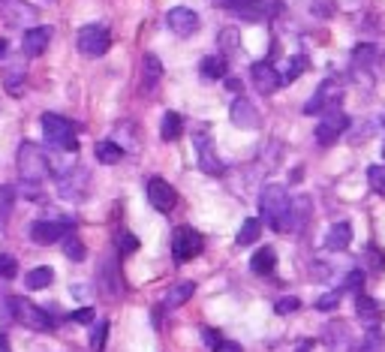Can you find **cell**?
<instances>
[{
    "instance_id": "obj_39",
    "label": "cell",
    "mask_w": 385,
    "mask_h": 352,
    "mask_svg": "<svg viewBox=\"0 0 385 352\" xmlns=\"http://www.w3.org/2000/svg\"><path fill=\"white\" fill-rule=\"evenodd\" d=\"M361 286H364V271H349L343 289H346V293H361Z\"/></svg>"
},
{
    "instance_id": "obj_26",
    "label": "cell",
    "mask_w": 385,
    "mask_h": 352,
    "mask_svg": "<svg viewBox=\"0 0 385 352\" xmlns=\"http://www.w3.org/2000/svg\"><path fill=\"white\" fill-rule=\"evenodd\" d=\"M60 247H64V256H69L73 262H82V259L88 256V250H85V241L78 238L76 232H66L64 241H60Z\"/></svg>"
},
{
    "instance_id": "obj_11",
    "label": "cell",
    "mask_w": 385,
    "mask_h": 352,
    "mask_svg": "<svg viewBox=\"0 0 385 352\" xmlns=\"http://www.w3.org/2000/svg\"><path fill=\"white\" fill-rule=\"evenodd\" d=\"M250 82L253 87L259 90V94H274V90H280L283 85V76L277 73V66H271L268 60H256V64L250 66Z\"/></svg>"
},
{
    "instance_id": "obj_27",
    "label": "cell",
    "mask_w": 385,
    "mask_h": 352,
    "mask_svg": "<svg viewBox=\"0 0 385 352\" xmlns=\"http://www.w3.org/2000/svg\"><path fill=\"white\" fill-rule=\"evenodd\" d=\"M145 76H141V85H145V90H150L157 82H160V76H163V66H160V57L157 55H145Z\"/></svg>"
},
{
    "instance_id": "obj_45",
    "label": "cell",
    "mask_w": 385,
    "mask_h": 352,
    "mask_svg": "<svg viewBox=\"0 0 385 352\" xmlns=\"http://www.w3.org/2000/svg\"><path fill=\"white\" fill-rule=\"evenodd\" d=\"M214 352H241V344H235V340H220Z\"/></svg>"
},
{
    "instance_id": "obj_25",
    "label": "cell",
    "mask_w": 385,
    "mask_h": 352,
    "mask_svg": "<svg viewBox=\"0 0 385 352\" xmlns=\"http://www.w3.org/2000/svg\"><path fill=\"white\" fill-rule=\"evenodd\" d=\"M181 129H184V118L178 112H166L163 115V127H160V136H163V142H175L181 136Z\"/></svg>"
},
{
    "instance_id": "obj_8",
    "label": "cell",
    "mask_w": 385,
    "mask_h": 352,
    "mask_svg": "<svg viewBox=\"0 0 385 352\" xmlns=\"http://www.w3.org/2000/svg\"><path fill=\"white\" fill-rule=\"evenodd\" d=\"M346 127H349L346 112H340V108H334V112H326V118H322L319 127H316V142H319L322 148H331L343 133H346Z\"/></svg>"
},
{
    "instance_id": "obj_23",
    "label": "cell",
    "mask_w": 385,
    "mask_h": 352,
    "mask_svg": "<svg viewBox=\"0 0 385 352\" xmlns=\"http://www.w3.org/2000/svg\"><path fill=\"white\" fill-rule=\"evenodd\" d=\"M94 154H97V160L99 163H106V166H115V163H120L124 160V148H120L118 142H97V148H94Z\"/></svg>"
},
{
    "instance_id": "obj_48",
    "label": "cell",
    "mask_w": 385,
    "mask_h": 352,
    "mask_svg": "<svg viewBox=\"0 0 385 352\" xmlns=\"http://www.w3.org/2000/svg\"><path fill=\"white\" fill-rule=\"evenodd\" d=\"M6 55V39H0V57Z\"/></svg>"
},
{
    "instance_id": "obj_33",
    "label": "cell",
    "mask_w": 385,
    "mask_h": 352,
    "mask_svg": "<svg viewBox=\"0 0 385 352\" xmlns=\"http://www.w3.org/2000/svg\"><path fill=\"white\" fill-rule=\"evenodd\" d=\"M9 211H13V190L0 187V232H4V226L9 220Z\"/></svg>"
},
{
    "instance_id": "obj_28",
    "label": "cell",
    "mask_w": 385,
    "mask_h": 352,
    "mask_svg": "<svg viewBox=\"0 0 385 352\" xmlns=\"http://www.w3.org/2000/svg\"><path fill=\"white\" fill-rule=\"evenodd\" d=\"M310 217V199H295L292 202V214H289V232H295L298 226L307 223Z\"/></svg>"
},
{
    "instance_id": "obj_5",
    "label": "cell",
    "mask_w": 385,
    "mask_h": 352,
    "mask_svg": "<svg viewBox=\"0 0 385 352\" xmlns=\"http://www.w3.org/2000/svg\"><path fill=\"white\" fill-rule=\"evenodd\" d=\"M202 247H205V238H202V232H196L192 226H178L175 235H172V256H175V262H190V259H196L202 253Z\"/></svg>"
},
{
    "instance_id": "obj_2",
    "label": "cell",
    "mask_w": 385,
    "mask_h": 352,
    "mask_svg": "<svg viewBox=\"0 0 385 352\" xmlns=\"http://www.w3.org/2000/svg\"><path fill=\"white\" fill-rule=\"evenodd\" d=\"M18 175L27 184H43L48 178V157L43 148H36L34 142H24L18 148Z\"/></svg>"
},
{
    "instance_id": "obj_49",
    "label": "cell",
    "mask_w": 385,
    "mask_h": 352,
    "mask_svg": "<svg viewBox=\"0 0 385 352\" xmlns=\"http://www.w3.org/2000/svg\"><path fill=\"white\" fill-rule=\"evenodd\" d=\"M382 157H385V145H382Z\"/></svg>"
},
{
    "instance_id": "obj_43",
    "label": "cell",
    "mask_w": 385,
    "mask_h": 352,
    "mask_svg": "<svg viewBox=\"0 0 385 352\" xmlns=\"http://www.w3.org/2000/svg\"><path fill=\"white\" fill-rule=\"evenodd\" d=\"M73 319H76V323H82V325L94 323V307H78V310H73Z\"/></svg>"
},
{
    "instance_id": "obj_38",
    "label": "cell",
    "mask_w": 385,
    "mask_h": 352,
    "mask_svg": "<svg viewBox=\"0 0 385 352\" xmlns=\"http://www.w3.org/2000/svg\"><path fill=\"white\" fill-rule=\"evenodd\" d=\"M15 271H18L15 259H13V256H6V253H0V280H13V277H15Z\"/></svg>"
},
{
    "instance_id": "obj_47",
    "label": "cell",
    "mask_w": 385,
    "mask_h": 352,
    "mask_svg": "<svg viewBox=\"0 0 385 352\" xmlns=\"http://www.w3.org/2000/svg\"><path fill=\"white\" fill-rule=\"evenodd\" d=\"M295 352H310V340H304V344H301Z\"/></svg>"
},
{
    "instance_id": "obj_14",
    "label": "cell",
    "mask_w": 385,
    "mask_h": 352,
    "mask_svg": "<svg viewBox=\"0 0 385 352\" xmlns=\"http://www.w3.org/2000/svg\"><path fill=\"white\" fill-rule=\"evenodd\" d=\"M166 22H169V30L175 36H192L199 30V15L192 13L190 6H175V9H169V15H166Z\"/></svg>"
},
{
    "instance_id": "obj_21",
    "label": "cell",
    "mask_w": 385,
    "mask_h": 352,
    "mask_svg": "<svg viewBox=\"0 0 385 352\" xmlns=\"http://www.w3.org/2000/svg\"><path fill=\"white\" fill-rule=\"evenodd\" d=\"M356 314L364 325H377L379 323V316H382V310H379V301L377 298H368V295H358V304H356Z\"/></svg>"
},
{
    "instance_id": "obj_9",
    "label": "cell",
    "mask_w": 385,
    "mask_h": 352,
    "mask_svg": "<svg viewBox=\"0 0 385 352\" xmlns=\"http://www.w3.org/2000/svg\"><path fill=\"white\" fill-rule=\"evenodd\" d=\"M148 202L154 205L160 214H172L175 205H178V193L166 178H150L148 181Z\"/></svg>"
},
{
    "instance_id": "obj_34",
    "label": "cell",
    "mask_w": 385,
    "mask_h": 352,
    "mask_svg": "<svg viewBox=\"0 0 385 352\" xmlns=\"http://www.w3.org/2000/svg\"><path fill=\"white\" fill-rule=\"evenodd\" d=\"M139 250V238L133 232H118V253L120 256H130Z\"/></svg>"
},
{
    "instance_id": "obj_22",
    "label": "cell",
    "mask_w": 385,
    "mask_h": 352,
    "mask_svg": "<svg viewBox=\"0 0 385 352\" xmlns=\"http://www.w3.org/2000/svg\"><path fill=\"white\" fill-rule=\"evenodd\" d=\"M192 293H196V283L192 280H181V283H175L166 293V307H181L187 304V301L192 298Z\"/></svg>"
},
{
    "instance_id": "obj_29",
    "label": "cell",
    "mask_w": 385,
    "mask_h": 352,
    "mask_svg": "<svg viewBox=\"0 0 385 352\" xmlns=\"http://www.w3.org/2000/svg\"><path fill=\"white\" fill-rule=\"evenodd\" d=\"M259 235H262V220L250 217V220H244V226H241V232H238V244L250 247L253 241H259Z\"/></svg>"
},
{
    "instance_id": "obj_41",
    "label": "cell",
    "mask_w": 385,
    "mask_h": 352,
    "mask_svg": "<svg viewBox=\"0 0 385 352\" xmlns=\"http://www.w3.org/2000/svg\"><path fill=\"white\" fill-rule=\"evenodd\" d=\"M368 57H373V45H370V43L358 45V48H356V55H352V60H356L358 66H364V64H368Z\"/></svg>"
},
{
    "instance_id": "obj_15",
    "label": "cell",
    "mask_w": 385,
    "mask_h": 352,
    "mask_svg": "<svg viewBox=\"0 0 385 352\" xmlns=\"http://www.w3.org/2000/svg\"><path fill=\"white\" fill-rule=\"evenodd\" d=\"M66 232H69L66 223H57V220H39V223L30 226V241H36V244H55V241H64Z\"/></svg>"
},
{
    "instance_id": "obj_7",
    "label": "cell",
    "mask_w": 385,
    "mask_h": 352,
    "mask_svg": "<svg viewBox=\"0 0 385 352\" xmlns=\"http://www.w3.org/2000/svg\"><path fill=\"white\" fill-rule=\"evenodd\" d=\"M76 45L85 57H103L108 52V45H111V36H108V30L103 24H85L82 30H78Z\"/></svg>"
},
{
    "instance_id": "obj_3",
    "label": "cell",
    "mask_w": 385,
    "mask_h": 352,
    "mask_svg": "<svg viewBox=\"0 0 385 352\" xmlns=\"http://www.w3.org/2000/svg\"><path fill=\"white\" fill-rule=\"evenodd\" d=\"M9 314H13L15 323H22L30 331H55V319L46 314L43 307L30 304L27 298H9Z\"/></svg>"
},
{
    "instance_id": "obj_18",
    "label": "cell",
    "mask_w": 385,
    "mask_h": 352,
    "mask_svg": "<svg viewBox=\"0 0 385 352\" xmlns=\"http://www.w3.org/2000/svg\"><path fill=\"white\" fill-rule=\"evenodd\" d=\"M349 244H352V226L349 223H334L326 232V250L340 253V250H346Z\"/></svg>"
},
{
    "instance_id": "obj_35",
    "label": "cell",
    "mask_w": 385,
    "mask_h": 352,
    "mask_svg": "<svg viewBox=\"0 0 385 352\" xmlns=\"http://www.w3.org/2000/svg\"><path fill=\"white\" fill-rule=\"evenodd\" d=\"M310 13L316 15V18H331L334 13H337V3H334V0H313Z\"/></svg>"
},
{
    "instance_id": "obj_12",
    "label": "cell",
    "mask_w": 385,
    "mask_h": 352,
    "mask_svg": "<svg viewBox=\"0 0 385 352\" xmlns=\"http://www.w3.org/2000/svg\"><path fill=\"white\" fill-rule=\"evenodd\" d=\"M192 145H196L202 172L223 175V163H220V157H217V148H214V139H211V133H196V136H192Z\"/></svg>"
},
{
    "instance_id": "obj_30",
    "label": "cell",
    "mask_w": 385,
    "mask_h": 352,
    "mask_svg": "<svg viewBox=\"0 0 385 352\" xmlns=\"http://www.w3.org/2000/svg\"><path fill=\"white\" fill-rule=\"evenodd\" d=\"M226 69H229V64L223 57H202V64H199V73L205 78H223Z\"/></svg>"
},
{
    "instance_id": "obj_13",
    "label": "cell",
    "mask_w": 385,
    "mask_h": 352,
    "mask_svg": "<svg viewBox=\"0 0 385 352\" xmlns=\"http://www.w3.org/2000/svg\"><path fill=\"white\" fill-rule=\"evenodd\" d=\"M226 9L232 15H238L241 22H265L268 13H271V3L268 0H226Z\"/></svg>"
},
{
    "instance_id": "obj_6",
    "label": "cell",
    "mask_w": 385,
    "mask_h": 352,
    "mask_svg": "<svg viewBox=\"0 0 385 352\" xmlns=\"http://www.w3.org/2000/svg\"><path fill=\"white\" fill-rule=\"evenodd\" d=\"M340 97H343V87L328 78V82H322L316 87V94H313L307 103H304V115H326V112H334V108H340Z\"/></svg>"
},
{
    "instance_id": "obj_10",
    "label": "cell",
    "mask_w": 385,
    "mask_h": 352,
    "mask_svg": "<svg viewBox=\"0 0 385 352\" xmlns=\"http://www.w3.org/2000/svg\"><path fill=\"white\" fill-rule=\"evenodd\" d=\"M0 15H4L6 24L13 27H34L36 22V9L27 3V0H0Z\"/></svg>"
},
{
    "instance_id": "obj_4",
    "label": "cell",
    "mask_w": 385,
    "mask_h": 352,
    "mask_svg": "<svg viewBox=\"0 0 385 352\" xmlns=\"http://www.w3.org/2000/svg\"><path fill=\"white\" fill-rule=\"evenodd\" d=\"M43 136L55 150H76L78 148L73 124L60 115H43Z\"/></svg>"
},
{
    "instance_id": "obj_31",
    "label": "cell",
    "mask_w": 385,
    "mask_h": 352,
    "mask_svg": "<svg viewBox=\"0 0 385 352\" xmlns=\"http://www.w3.org/2000/svg\"><path fill=\"white\" fill-rule=\"evenodd\" d=\"M307 73V55H292L289 57V69H286V76H283V82H295L298 76Z\"/></svg>"
},
{
    "instance_id": "obj_19",
    "label": "cell",
    "mask_w": 385,
    "mask_h": 352,
    "mask_svg": "<svg viewBox=\"0 0 385 352\" xmlns=\"http://www.w3.org/2000/svg\"><path fill=\"white\" fill-rule=\"evenodd\" d=\"M326 344L331 346V352H349V328L343 323H334L326 328Z\"/></svg>"
},
{
    "instance_id": "obj_1",
    "label": "cell",
    "mask_w": 385,
    "mask_h": 352,
    "mask_svg": "<svg viewBox=\"0 0 385 352\" xmlns=\"http://www.w3.org/2000/svg\"><path fill=\"white\" fill-rule=\"evenodd\" d=\"M262 220L274 229V232H289V214H292V199L283 184H268L262 190Z\"/></svg>"
},
{
    "instance_id": "obj_36",
    "label": "cell",
    "mask_w": 385,
    "mask_h": 352,
    "mask_svg": "<svg viewBox=\"0 0 385 352\" xmlns=\"http://www.w3.org/2000/svg\"><path fill=\"white\" fill-rule=\"evenodd\" d=\"M368 181H370V187L377 190V193L385 196V166H370L368 169Z\"/></svg>"
},
{
    "instance_id": "obj_32",
    "label": "cell",
    "mask_w": 385,
    "mask_h": 352,
    "mask_svg": "<svg viewBox=\"0 0 385 352\" xmlns=\"http://www.w3.org/2000/svg\"><path fill=\"white\" fill-rule=\"evenodd\" d=\"M106 337H108V319H103V323H97L94 331H90V349L94 352H103L106 346Z\"/></svg>"
},
{
    "instance_id": "obj_16",
    "label": "cell",
    "mask_w": 385,
    "mask_h": 352,
    "mask_svg": "<svg viewBox=\"0 0 385 352\" xmlns=\"http://www.w3.org/2000/svg\"><path fill=\"white\" fill-rule=\"evenodd\" d=\"M48 43H52V27H43V24H36V27H30L24 30V39H22V52L27 57H39L48 48Z\"/></svg>"
},
{
    "instance_id": "obj_24",
    "label": "cell",
    "mask_w": 385,
    "mask_h": 352,
    "mask_svg": "<svg viewBox=\"0 0 385 352\" xmlns=\"http://www.w3.org/2000/svg\"><path fill=\"white\" fill-rule=\"evenodd\" d=\"M52 280H55V271L48 268V265H39V268H34V271H27L24 283H27V289L39 293V289H48V286H52Z\"/></svg>"
},
{
    "instance_id": "obj_40",
    "label": "cell",
    "mask_w": 385,
    "mask_h": 352,
    "mask_svg": "<svg viewBox=\"0 0 385 352\" xmlns=\"http://www.w3.org/2000/svg\"><path fill=\"white\" fill-rule=\"evenodd\" d=\"M337 301H340V293L319 295V298H316V310H322V314H326V310H334V307H337Z\"/></svg>"
},
{
    "instance_id": "obj_44",
    "label": "cell",
    "mask_w": 385,
    "mask_h": 352,
    "mask_svg": "<svg viewBox=\"0 0 385 352\" xmlns=\"http://www.w3.org/2000/svg\"><path fill=\"white\" fill-rule=\"evenodd\" d=\"M202 340H205V344H208L211 349H214V346L220 344V337H217V331H214V328H202Z\"/></svg>"
},
{
    "instance_id": "obj_42",
    "label": "cell",
    "mask_w": 385,
    "mask_h": 352,
    "mask_svg": "<svg viewBox=\"0 0 385 352\" xmlns=\"http://www.w3.org/2000/svg\"><path fill=\"white\" fill-rule=\"evenodd\" d=\"M220 43L226 48H238V30H220Z\"/></svg>"
},
{
    "instance_id": "obj_17",
    "label": "cell",
    "mask_w": 385,
    "mask_h": 352,
    "mask_svg": "<svg viewBox=\"0 0 385 352\" xmlns=\"http://www.w3.org/2000/svg\"><path fill=\"white\" fill-rule=\"evenodd\" d=\"M229 118H232V124L241 127V129H253V127H259L256 106H253L250 99H244V97H238L235 103H232V108H229Z\"/></svg>"
},
{
    "instance_id": "obj_46",
    "label": "cell",
    "mask_w": 385,
    "mask_h": 352,
    "mask_svg": "<svg viewBox=\"0 0 385 352\" xmlns=\"http://www.w3.org/2000/svg\"><path fill=\"white\" fill-rule=\"evenodd\" d=\"M0 352H9V346H6V335H0Z\"/></svg>"
},
{
    "instance_id": "obj_37",
    "label": "cell",
    "mask_w": 385,
    "mask_h": 352,
    "mask_svg": "<svg viewBox=\"0 0 385 352\" xmlns=\"http://www.w3.org/2000/svg\"><path fill=\"white\" fill-rule=\"evenodd\" d=\"M301 307V301L295 298V295H286V298H277V304H274V310L280 316H289V314H295V310Z\"/></svg>"
},
{
    "instance_id": "obj_20",
    "label": "cell",
    "mask_w": 385,
    "mask_h": 352,
    "mask_svg": "<svg viewBox=\"0 0 385 352\" xmlns=\"http://www.w3.org/2000/svg\"><path fill=\"white\" fill-rule=\"evenodd\" d=\"M274 265H277V256H274V250H271V247H259L256 253H253V259H250V268L256 271V274H262V277L274 274Z\"/></svg>"
}]
</instances>
